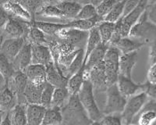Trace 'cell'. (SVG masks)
<instances>
[{"label": "cell", "instance_id": "obj_51", "mask_svg": "<svg viewBox=\"0 0 156 125\" xmlns=\"http://www.w3.org/2000/svg\"><path fill=\"white\" fill-rule=\"evenodd\" d=\"M139 1H126V3L124 5V9H123V12H122V16H124L129 12H131L137 5Z\"/></svg>", "mask_w": 156, "mask_h": 125}, {"label": "cell", "instance_id": "obj_56", "mask_svg": "<svg viewBox=\"0 0 156 125\" xmlns=\"http://www.w3.org/2000/svg\"><path fill=\"white\" fill-rule=\"evenodd\" d=\"M4 112H2V110L0 109V123H1V122H2V114H3Z\"/></svg>", "mask_w": 156, "mask_h": 125}, {"label": "cell", "instance_id": "obj_14", "mask_svg": "<svg viewBox=\"0 0 156 125\" xmlns=\"http://www.w3.org/2000/svg\"><path fill=\"white\" fill-rule=\"evenodd\" d=\"M2 8L11 18L16 19V20H22V21L30 23L32 21L31 16L26 9L18 2V1H6L3 2L2 5Z\"/></svg>", "mask_w": 156, "mask_h": 125}, {"label": "cell", "instance_id": "obj_33", "mask_svg": "<svg viewBox=\"0 0 156 125\" xmlns=\"http://www.w3.org/2000/svg\"><path fill=\"white\" fill-rule=\"evenodd\" d=\"M62 119L61 109L50 107L46 109L41 125H60Z\"/></svg>", "mask_w": 156, "mask_h": 125}, {"label": "cell", "instance_id": "obj_12", "mask_svg": "<svg viewBox=\"0 0 156 125\" xmlns=\"http://www.w3.org/2000/svg\"><path fill=\"white\" fill-rule=\"evenodd\" d=\"M26 41H27L26 38H6L2 42L0 52H2L11 62H12L16 55L19 53L22 47L23 46Z\"/></svg>", "mask_w": 156, "mask_h": 125}, {"label": "cell", "instance_id": "obj_57", "mask_svg": "<svg viewBox=\"0 0 156 125\" xmlns=\"http://www.w3.org/2000/svg\"><path fill=\"white\" fill-rule=\"evenodd\" d=\"M128 125H137V124H128Z\"/></svg>", "mask_w": 156, "mask_h": 125}, {"label": "cell", "instance_id": "obj_18", "mask_svg": "<svg viewBox=\"0 0 156 125\" xmlns=\"http://www.w3.org/2000/svg\"><path fill=\"white\" fill-rule=\"evenodd\" d=\"M44 66L46 71V82L55 88H66L68 79L64 77L61 70L55 67L53 62H50Z\"/></svg>", "mask_w": 156, "mask_h": 125}, {"label": "cell", "instance_id": "obj_4", "mask_svg": "<svg viewBox=\"0 0 156 125\" xmlns=\"http://www.w3.org/2000/svg\"><path fill=\"white\" fill-rule=\"evenodd\" d=\"M105 92H106V103L102 111L103 115L105 116V115L121 113L124 109L127 98L121 95L118 90L116 84L108 86Z\"/></svg>", "mask_w": 156, "mask_h": 125}, {"label": "cell", "instance_id": "obj_41", "mask_svg": "<svg viewBox=\"0 0 156 125\" xmlns=\"http://www.w3.org/2000/svg\"><path fill=\"white\" fill-rule=\"evenodd\" d=\"M55 88L54 86H52L48 82L44 84L42 93H41V105H43L46 109L51 107V99H52V95H53Z\"/></svg>", "mask_w": 156, "mask_h": 125}, {"label": "cell", "instance_id": "obj_44", "mask_svg": "<svg viewBox=\"0 0 156 125\" xmlns=\"http://www.w3.org/2000/svg\"><path fill=\"white\" fill-rule=\"evenodd\" d=\"M58 50L59 56L69 55V54L72 53V52H75L76 49H78V48H76V46H74L73 45H71V44L68 42H66V41H59L58 39Z\"/></svg>", "mask_w": 156, "mask_h": 125}, {"label": "cell", "instance_id": "obj_49", "mask_svg": "<svg viewBox=\"0 0 156 125\" xmlns=\"http://www.w3.org/2000/svg\"><path fill=\"white\" fill-rule=\"evenodd\" d=\"M156 64L150 66L147 73V81L151 84H156V75H155Z\"/></svg>", "mask_w": 156, "mask_h": 125}, {"label": "cell", "instance_id": "obj_53", "mask_svg": "<svg viewBox=\"0 0 156 125\" xmlns=\"http://www.w3.org/2000/svg\"><path fill=\"white\" fill-rule=\"evenodd\" d=\"M7 83L5 81V80L4 79V77H2V75L0 73V91L2 89H3L6 86Z\"/></svg>", "mask_w": 156, "mask_h": 125}, {"label": "cell", "instance_id": "obj_28", "mask_svg": "<svg viewBox=\"0 0 156 125\" xmlns=\"http://www.w3.org/2000/svg\"><path fill=\"white\" fill-rule=\"evenodd\" d=\"M42 86H35L28 80L27 88L24 91V98L27 105L29 104H41V93L43 90Z\"/></svg>", "mask_w": 156, "mask_h": 125}, {"label": "cell", "instance_id": "obj_29", "mask_svg": "<svg viewBox=\"0 0 156 125\" xmlns=\"http://www.w3.org/2000/svg\"><path fill=\"white\" fill-rule=\"evenodd\" d=\"M86 43H87V45H86V48L84 49V59H83L84 66H85V63L90 54L101 43L99 33H98V30L96 26L88 31V36H87Z\"/></svg>", "mask_w": 156, "mask_h": 125}, {"label": "cell", "instance_id": "obj_13", "mask_svg": "<svg viewBox=\"0 0 156 125\" xmlns=\"http://www.w3.org/2000/svg\"><path fill=\"white\" fill-rule=\"evenodd\" d=\"M15 71L24 72L31 64V44L26 41L19 53L12 62Z\"/></svg>", "mask_w": 156, "mask_h": 125}, {"label": "cell", "instance_id": "obj_16", "mask_svg": "<svg viewBox=\"0 0 156 125\" xmlns=\"http://www.w3.org/2000/svg\"><path fill=\"white\" fill-rule=\"evenodd\" d=\"M23 73L31 84L35 86H42L46 83V71L43 65L30 64Z\"/></svg>", "mask_w": 156, "mask_h": 125}, {"label": "cell", "instance_id": "obj_10", "mask_svg": "<svg viewBox=\"0 0 156 125\" xmlns=\"http://www.w3.org/2000/svg\"><path fill=\"white\" fill-rule=\"evenodd\" d=\"M30 25L27 22L10 18L4 26V34L7 35L9 38H27L29 31Z\"/></svg>", "mask_w": 156, "mask_h": 125}, {"label": "cell", "instance_id": "obj_1", "mask_svg": "<svg viewBox=\"0 0 156 125\" xmlns=\"http://www.w3.org/2000/svg\"><path fill=\"white\" fill-rule=\"evenodd\" d=\"M61 113L62 119L60 125H90L92 123L80 102L78 95L69 96L61 109Z\"/></svg>", "mask_w": 156, "mask_h": 125}, {"label": "cell", "instance_id": "obj_11", "mask_svg": "<svg viewBox=\"0 0 156 125\" xmlns=\"http://www.w3.org/2000/svg\"><path fill=\"white\" fill-rule=\"evenodd\" d=\"M88 80L92 84L93 89H95L98 91H105L108 85H107L105 65L103 61L96 64L89 71Z\"/></svg>", "mask_w": 156, "mask_h": 125}, {"label": "cell", "instance_id": "obj_34", "mask_svg": "<svg viewBox=\"0 0 156 125\" xmlns=\"http://www.w3.org/2000/svg\"><path fill=\"white\" fill-rule=\"evenodd\" d=\"M36 15L44 16V17H52L58 18V19H66L65 16L63 15L60 9L57 7L54 4V2H45V3L43 5L42 7L39 9L38 12L36 13Z\"/></svg>", "mask_w": 156, "mask_h": 125}, {"label": "cell", "instance_id": "obj_8", "mask_svg": "<svg viewBox=\"0 0 156 125\" xmlns=\"http://www.w3.org/2000/svg\"><path fill=\"white\" fill-rule=\"evenodd\" d=\"M27 84L28 79L22 71H15L12 77L8 80L7 86L17 97L18 104L27 105L24 98V91Z\"/></svg>", "mask_w": 156, "mask_h": 125}, {"label": "cell", "instance_id": "obj_54", "mask_svg": "<svg viewBox=\"0 0 156 125\" xmlns=\"http://www.w3.org/2000/svg\"><path fill=\"white\" fill-rule=\"evenodd\" d=\"M2 42H3V35L0 34V49H1V47H2Z\"/></svg>", "mask_w": 156, "mask_h": 125}, {"label": "cell", "instance_id": "obj_17", "mask_svg": "<svg viewBox=\"0 0 156 125\" xmlns=\"http://www.w3.org/2000/svg\"><path fill=\"white\" fill-rule=\"evenodd\" d=\"M115 84L121 95L126 98L133 96L139 90L141 89L140 84H136L132 78H128L120 74L118 76Z\"/></svg>", "mask_w": 156, "mask_h": 125}, {"label": "cell", "instance_id": "obj_15", "mask_svg": "<svg viewBox=\"0 0 156 125\" xmlns=\"http://www.w3.org/2000/svg\"><path fill=\"white\" fill-rule=\"evenodd\" d=\"M138 53L136 51L126 54H122L119 59V74L131 78L132 70L137 62Z\"/></svg>", "mask_w": 156, "mask_h": 125}, {"label": "cell", "instance_id": "obj_43", "mask_svg": "<svg viewBox=\"0 0 156 125\" xmlns=\"http://www.w3.org/2000/svg\"><path fill=\"white\" fill-rule=\"evenodd\" d=\"M116 1L115 0H108V1H101L99 2V3L98 4L97 6L95 7L96 12H97V15L99 17L104 18L106 16L110 10L113 7V5H115Z\"/></svg>", "mask_w": 156, "mask_h": 125}, {"label": "cell", "instance_id": "obj_47", "mask_svg": "<svg viewBox=\"0 0 156 125\" xmlns=\"http://www.w3.org/2000/svg\"><path fill=\"white\" fill-rule=\"evenodd\" d=\"M141 85L142 91L145 93L147 96H149L151 99H155L156 98V84H151V83L144 82V84H140Z\"/></svg>", "mask_w": 156, "mask_h": 125}, {"label": "cell", "instance_id": "obj_35", "mask_svg": "<svg viewBox=\"0 0 156 125\" xmlns=\"http://www.w3.org/2000/svg\"><path fill=\"white\" fill-rule=\"evenodd\" d=\"M29 25H30V28H29V31L26 38L27 41L30 43L31 45H46L48 39L45 37V34L41 30H39L38 28L31 25L30 23H29Z\"/></svg>", "mask_w": 156, "mask_h": 125}, {"label": "cell", "instance_id": "obj_9", "mask_svg": "<svg viewBox=\"0 0 156 125\" xmlns=\"http://www.w3.org/2000/svg\"><path fill=\"white\" fill-rule=\"evenodd\" d=\"M88 31L80 30L74 28H65L62 29L55 34V37L59 41H66L71 45H73L76 48H80V45L84 41H87Z\"/></svg>", "mask_w": 156, "mask_h": 125}, {"label": "cell", "instance_id": "obj_50", "mask_svg": "<svg viewBox=\"0 0 156 125\" xmlns=\"http://www.w3.org/2000/svg\"><path fill=\"white\" fill-rule=\"evenodd\" d=\"M149 62L150 66L153 64H155L156 62V48H155V42L152 43L151 45H149Z\"/></svg>", "mask_w": 156, "mask_h": 125}, {"label": "cell", "instance_id": "obj_24", "mask_svg": "<svg viewBox=\"0 0 156 125\" xmlns=\"http://www.w3.org/2000/svg\"><path fill=\"white\" fill-rule=\"evenodd\" d=\"M108 48V45H103L102 43H100L99 45L96 47L95 49L93 50L92 52L87 58V62L84 66V70L90 71L96 64L103 61Z\"/></svg>", "mask_w": 156, "mask_h": 125}, {"label": "cell", "instance_id": "obj_25", "mask_svg": "<svg viewBox=\"0 0 156 125\" xmlns=\"http://www.w3.org/2000/svg\"><path fill=\"white\" fill-rule=\"evenodd\" d=\"M144 45H145L141 41H135V40L129 38V37H126L121 38L120 39L112 46L116 48L119 52H122V54H126L129 53V52H135V51L140 49V48H142Z\"/></svg>", "mask_w": 156, "mask_h": 125}, {"label": "cell", "instance_id": "obj_31", "mask_svg": "<svg viewBox=\"0 0 156 125\" xmlns=\"http://www.w3.org/2000/svg\"><path fill=\"white\" fill-rule=\"evenodd\" d=\"M99 33L101 43L103 45H108L112 38L115 29V23L102 20L96 26Z\"/></svg>", "mask_w": 156, "mask_h": 125}, {"label": "cell", "instance_id": "obj_5", "mask_svg": "<svg viewBox=\"0 0 156 125\" xmlns=\"http://www.w3.org/2000/svg\"><path fill=\"white\" fill-rule=\"evenodd\" d=\"M147 98V95L144 91H141L138 95H133L126 100L124 109L120 113L123 124H131L135 116L140 112L144 105Z\"/></svg>", "mask_w": 156, "mask_h": 125}, {"label": "cell", "instance_id": "obj_46", "mask_svg": "<svg viewBox=\"0 0 156 125\" xmlns=\"http://www.w3.org/2000/svg\"><path fill=\"white\" fill-rule=\"evenodd\" d=\"M145 11L149 21L156 24V1H147Z\"/></svg>", "mask_w": 156, "mask_h": 125}, {"label": "cell", "instance_id": "obj_45", "mask_svg": "<svg viewBox=\"0 0 156 125\" xmlns=\"http://www.w3.org/2000/svg\"><path fill=\"white\" fill-rule=\"evenodd\" d=\"M100 123L102 125H122V118L121 115L110 114L103 116Z\"/></svg>", "mask_w": 156, "mask_h": 125}, {"label": "cell", "instance_id": "obj_23", "mask_svg": "<svg viewBox=\"0 0 156 125\" xmlns=\"http://www.w3.org/2000/svg\"><path fill=\"white\" fill-rule=\"evenodd\" d=\"M54 4L60 9L66 19L69 18L74 20L82 8V4L80 2H72V1L54 2Z\"/></svg>", "mask_w": 156, "mask_h": 125}, {"label": "cell", "instance_id": "obj_26", "mask_svg": "<svg viewBox=\"0 0 156 125\" xmlns=\"http://www.w3.org/2000/svg\"><path fill=\"white\" fill-rule=\"evenodd\" d=\"M103 20L102 18L96 16L95 17L90 19V20H79V19H74L66 23V27L67 28H74L80 30H84V31H89L90 29H92L95 26H97L100 22Z\"/></svg>", "mask_w": 156, "mask_h": 125}, {"label": "cell", "instance_id": "obj_20", "mask_svg": "<svg viewBox=\"0 0 156 125\" xmlns=\"http://www.w3.org/2000/svg\"><path fill=\"white\" fill-rule=\"evenodd\" d=\"M17 104V97L6 84L3 89L0 91V109L4 113H7Z\"/></svg>", "mask_w": 156, "mask_h": 125}, {"label": "cell", "instance_id": "obj_19", "mask_svg": "<svg viewBox=\"0 0 156 125\" xmlns=\"http://www.w3.org/2000/svg\"><path fill=\"white\" fill-rule=\"evenodd\" d=\"M50 62H52V58L47 45H31V64L46 66Z\"/></svg>", "mask_w": 156, "mask_h": 125}, {"label": "cell", "instance_id": "obj_42", "mask_svg": "<svg viewBox=\"0 0 156 125\" xmlns=\"http://www.w3.org/2000/svg\"><path fill=\"white\" fill-rule=\"evenodd\" d=\"M97 16L95 6L90 3V2H86L84 5H82V8L80 10L75 19L79 20H90Z\"/></svg>", "mask_w": 156, "mask_h": 125}, {"label": "cell", "instance_id": "obj_55", "mask_svg": "<svg viewBox=\"0 0 156 125\" xmlns=\"http://www.w3.org/2000/svg\"><path fill=\"white\" fill-rule=\"evenodd\" d=\"M90 125H102V124H101L99 121H94V122H92Z\"/></svg>", "mask_w": 156, "mask_h": 125}, {"label": "cell", "instance_id": "obj_37", "mask_svg": "<svg viewBox=\"0 0 156 125\" xmlns=\"http://www.w3.org/2000/svg\"><path fill=\"white\" fill-rule=\"evenodd\" d=\"M69 94L66 88H55L54 90L51 107H56L62 109L63 105L67 102L69 98Z\"/></svg>", "mask_w": 156, "mask_h": 125}, {"label": "cell", "instance_id": "obj_3", "mask_svg": "<svg viewBox=\"0 0 156 125\" xmlns=\"http://www.w3.org/2000/svg\"><path fill=\"white\" fill-rule=\"evenodd\" d=\"M156 26L147 19L145 9L139 18L138 21L133 25L129 33V38H138L144 45H151L155 42Z\"/></svg>", "mask_w": 156, "mask_h": 125}, {"label": "cell", "instance_id": "obj_30", "mask_svg": "<svg viewBox=\"0 0 156 125\" xmlns=\"http://www.w3.org/2000/svg\"><path fill=\"white\" fill-rule=\"evenodd\" d=\"M83 69H84V66H82L75 74H73L72 77L68 79L66 89H67L69 95H77L78 92L80 91V88L84 82L83 77Z\"/></svg>", "mask_w": 156, "mask_h": 125}, {"label": "cell", "instance_id": "obj_39", "mask_svg": "<svg viewBox=\"0 0 156 125\" xmlns=\"http://www.w3.org/2000/svg\"><path fill=\"white\" fill-rule=\"evenodd\" d=\"M15 70L12 66V62L2 52H0V73L5 80L6 83L14 74Z\"/></svg>", "mask_w": 156, "mask_h": 125}, {"label": "cell", "instance_id": "obj_2", "mask_svg": "<svg viewBox=\"0 0 156 125\" xmlns=\"http://www.w3.org/2000/svg\"><path fill=\"white\" fill-rule=\"evenodd\" d=\"M93 90V86L90 81L84 80L80 91L77 94L78 98L82 106L87 112L89 119L92 122H100L104 115L96 103Z\"/></svg>", "mask_w": 156, "mask_h": 125}, {"label": "cell", "instance_id": "obj_52", "mask_svg": "<svg viewBox=\"0 0 156 125\" xmlns=\"http://www.w3.org/2000/svg\"><path fill=\"white\" fill-rule=\"evenodd\" d=\"M0 125H12L11 124V121H10V119H9V112L6 113L5 116L4 117L3 120H2Z\"/></svg>", "mask_w": 156, "mask_h": 125}, {"label": "cell", "instance_id": "obj_21", "mask_svg": "<svg viewBox=\"0 0 156 125\" xmlns=\"http://www.w3.org/2000/svg\"><path fill=\"white\" fill-rule=\"evenodd\" d=\"M46 108L41 104H29L26 108L27 125H41Z\"/></svg>", "mask_w": 156, "mask_h": 125}, {"label": "cell", "instance_id": "obj_32", "mask_svg": "<svg viewBox=\"0 0 156 125\" xmlns=\"http://www.w3.org/2000/svg\"><path fill=\"white\" fill-rule=\"evenodd\" d=\"M9 114L12 125H27L24 105L17 104L9 112Z\"/></svg>", "mask_w": 156, "mask_h": 125}, {"label": "cell", "instance_id": "obj_38", "mask_svg": "<svg viewBox=\"0 0 156 125\" xmlns=\"http://www.w3.org/2000/svg\"><path fill=\"white\" fill-rule=\"evenodd\" d=\"M125 3H126V1H116L113 7L106 15V16L103 19V20L113 23L118 21L122 16Z\"/></svg>", "mask_w": 156, "mask_h": 125}, {"label": "cell", "instance_id": "obj_22", "mask_svg": "<svg viewBox=\"0 0 156 125\" xmlns=\"http://www.w3.org/2000/svg\"><path fill=\"white\" fill-rule=\"evenodd\" d=\"M155 99H151L147 102L140 113L137 125H154L156 119Z\"/></svg>", "mask_w": 156, "mask_h": 125}, {"label": "cell", "instance_id": "obj_6", "mask_svg": "<svg viewBox=\"0 0 156 125\" xmlns=\"http://www.w3.org/2000/svg\"><path fill=\"white\" fill-rule=\"evenodd\" d=\"M119 50L113 46H108L103 59L108 86L115 84L117 81L119 76Z\"/></svg>", "mask_w": 156, "mask_h": 125}, {"label": "cell", "instance_id": "obj_40", "mask_svg": "<svg viewBox=\"0 0 156 125\" xmlns=\"http://www.w3.org/2000/svg\"><path fill=\"white\" fill-rule=\"evenodd\" d=\"M20 5L26 9L29 14L30 15L32 21L35 19V15L38 10L43 6L45 2L43 1H37V0H23V1H18Z\"/></svg>", "mask_w": 156, "mask_h": 125}, {"label": "cell", "instance_id": "obj_36", "mask_svg": "<svg viewBox=\"0 0 156 125\" xmlns=\"http://www.w3.org/2000/svg\"><path fill=\"white\" fill-rule=\"evenodd\" d=\"M83 59H84V48H80V51L77 53V55H76V57L73 59L72 63L69 65L67 69H66L62 72V74H63L64 77L69 79L73 74H75L82 66H84Z\"/></svg>", "mask_w": 156, "mask_h": 125}, {"label": "cell", "instance_id": "obj_27", "mask_svg": "<svg viewBox=\"0 0 156 125\" xmlns=\"http://www.w3.org/2000/svg\"><path fill=\"white\" fill-rule=\"evenodd\" d=\"M30 23L39 30H41L44 34L49 35L51 37H55V34L62 29L65 28L66 23H49V22L37 21L33 20L30 21Z\"/></svg>", "mask_w": 156, "mask_h": 125}, {"label": "cell", "instance_id": "obj_7", "mask_svg": "<svg viewBox=\"0 0 156 125\" xmlns=\"http://www.w3.org/2000/svg\"><path fill=\"white\" fill-rule=\"evenodd\" d=\"M147 2V1H144V0L139 1L136 7L131 12H129L126 16H122L118 21L115 22L119 24L121 35L122 38L128 37L130 29L138 21L139 18L145 9Z\"/></svg>", "mask_w": 156, "mask_h": 125}, {"label": "cell", "instance_id": "obj_48", "mask_svg": "<svg viewBox=\"0 0 156 125\" xmlns=\"http://www.w3.org/2000/svg\"><path fill=\"white\" fill-rule=\"evenodd\" d=\"M2 3L3 2H0V29H3L5 23H7L8 20L11 18V16L2 8Z\"/></svg>", "mask_w": 156, "mask_h": 125}]
</instances>
